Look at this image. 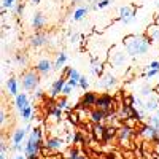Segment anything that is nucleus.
<instances>
[{
	"label": "nucleus",
	"instance_id": "nucleus-49",
	"mask_svg": "<svg viewBox=\"0 0 159 159\" xmlns=\"http://www.w3.org/2000/svg\"><path fill=\"white\" fill-rule=\"evenodd\" d=\"M154 91H156V92H157V94H159V81H157V84L154 86Z\"/></svg>",
	"mask_w": 159,
	"mask_h": 159
},
{
	"label": "nucleus",
	"instance_id": "nucleus-54",
	"mask_svg": "<svg viewBox=\"0 0 159 159\" xmlns=\"http://www.w3.org/2000/svg\"><path fill=\"white\" fill-rule=\"evenodd\" d=\"M89 2H99V0H89Z\"/></svg>",
	"mask_w": 159,
	"mask_h": 159
},
{
	"label": "nucleus",
	"instance_id": "nucleus-24",
	"mask_svg": "<svg viewBox=\"0 0 159 159\" xmlns=\"http://www.w3.org/2000/svg\"><path fill=\"white\" fill-rule=\"evenodd\" d=\"M89 7H80L73 11V21H81L88 16V13H89Z\"/></svg>",
	"mask_w": 159,
	"mask_h": 159
},
{
	"label": "nucleus",
	"instance_id": "nucleus-14",
	"mask_svg": "<svg viewBox=\"0 0 159 159\" xmlns=\"http://www.w3.org/2000/svg\"><path fill=\"white\" fill-rule=\"evenodd\" d=\"M107 115H108L107 111H103L100 108H92L89 111V119H91L92 124H100V123H103L105 119H107Z\"/></svg>",
	"mask_w": 159,
	"mask_h": 159
},
{
	"label": "nucleus",
	"instance_id": "nucleus-27",
	"mask_svg": "<svg viewBox=\"0 0 159 159\" xmlns=\"http://www.w3.org/2000/svg\"><path fill=\"white\" fill-rule=\"evenodd\" d=\"M154 88L153 86H150V84H143L142 88H140V96H143V97H150V96H153L154 94Z\"/></svg>",
	"mask_w": 159,
	"mask_h": 159
},
{
	"label": "nucleus",
	"instance_id": "nucleus-5",
	"mask_svg": "<svg viewBox=\"0 0 159 159\" xmlns=\"http://www.w3.org/2000/svg\"><path fill=\"white\" fill-rule=\"evenodd\" d=\"M113 105H115V97L108 92H103L97 97V102H96V108H100L107 113H111L113 111Z\"/></svg>",
	"mask_w": 159,
	"mask_h": 159
},
{
	"label": "nucleus",
	"instance_id": "nucleus-55",
	"mask_svg": "<svg viewBox=\"0 0 159 159\" xmlns=\"http://www.w3.org/2000/svg\"><path fill=\"white\" fill-rule=\"evenodd\" d=\"M157 148H159V140H157Z\"/></svg>",
	"mask_w": 159,
	"mask_h": 159
},
{
	"label": "nucleus",
	"instance_id": "nucleus-1",
	"mask_svg": "<svg viewBox=\"0 0 159 159\" xmlns=\"http://www.w3.org/2000/svg\"><path fill=\"white\" fill-rule=\"evenodd\" d=\"M123 46L127 51V54L135 57L147 54L151 48V40L147 35H127L123 40Z\"/></svg>",
	"mask_w": 159,
	"mask_h": 159
},
{
	"label": "nucleus",
	"instance_id": "nucleus-21",
	"mask_svg": "<svg viewBox=\"0 0 159 159\" xmlns=\"http://www.w3.org/2000/svg\"><path fill=\"white\" fill-rule=\"evenodd\" d=\"M7 89H8V94L10 96H18L19 92H18V89H19V83H18V80L15 78V76H10L8 78V81H7Z\"/></svg>",
	"mask_w": 159,
	"mask_h": 159
},
{
	"label": "nucleus",
	"instance_id": "nucleus-45",
	"mask_svg": "<svg viewBox=\"0 0 159 159\" xmlns=\"http://www.w3.org/2000/svg\"><path fill=\"white\" fill-rule=\"evenodd\" d=\"M70 121H72L73 124H78V119H76V115H75V113L70 115Z\"/></svg>",
	"mask_w": 159,
	"mask_h": 159
},
{
	"label": "nucleus",
	"instance_id": "nucleus-47",
	"mask_svg": "<svg viewBox=\"0 0 159 159\" xmlns=\"http://www.w3.org/2000/svg\"><path fill=\"white\" fill-rule=\"evenodd\" d=\"M13 159H27V157H25V156H21V154H19V156H15Z\"/></svg>",
	"mask_w": 159,
	"mask_h": 159
},
{
	"label": "nucleus",
	"instance_id": "nucleus-11",
	"mask_svg": "<svg viewBox=\"0 0 159 159\" xmlns=\"http://www.w3.org/2000/svg\"><path fill=\"white\" fill-rule=\"evenodd\" d=\"M29 45L32 48H43L45 45H48V37L43 32H35L30 38H29Z\"/></svg>",
	"mask_w": 159,
	"mask_h": 159
},
{
	"label": "nucleus",
	"instance_id": "nucleus-26",
	"mask_svg": "<svg viewBox=\"0 0 159 159\" xmlns=\"http://www.w3.org/2000/svg\"><path fill=\"white\" fill-rule=\"evenodd\" d=\"M67 159H88V156L83 154L81 151L76 150V148H72V150L67 153Z\"/></svg>",
	"mask_w": 159,
	"mask_h": 159
},
{
	"label": "nucleus",
	"instance_id": "nucleus-42",
	"mask_svg": "<svg viewBox=\"0 0 159 159\" xmlns=\"http://www.w3.org/2000/svg\"><path fill=\"white\" fill-rule=\"evenodd\" d=\"M0 123H2V126H5V123H7V111H5V108H2V111H0Z\"/></svg>",
	"mask_w": 159,
	"mask_h": 159
},
{
	"label": "nucleus",
	"instance_id": "nucleus-2",
	"mask_svg": "<svg viewBox=\"0 0 159 159\" xmlns=\"http://www.w3.org/2000/svg\"><path fill=\"white\" fill-rule=\"evenodd\" d=\"M127 59H129V54L127 51L124 49V46L121 45H115L111 46V49L108 51V59L107 62H110L115 69H121L127 64Z\"/></svg>",
	"mask_w": 159,
	"mask_h": 159
},
{
	"label": "nucleus",
	"instance_id": "nucleus-41",
	"mask_svg": "<svg viewBox=\"0 0 159 159\" xmlns=\"http://www.w3.org/2000/svg\"><path fill=\"white\" fill-rule=\"evenodd\" d=\"M156 75H159V70H147V73H145L147 80H151V78H154Z\"/></svg>",
	"mask_w": 159,
	"mask_h": 159
},
{
	"label": "nucleus",
	"instance_id": "nucleus-13",
	"mask_svg": "<svg viewBox=\"0 0 159 159\" xmlns=\"http://www.w3.org/2000/svg\"><path fill=\"white\" fill-rule=\"evenodd\" d=\"M64 140L61 137H48L46 142H45V148L48 151H59L64 148Z\"/></svg>",
	"mask_w": 159,
	"mask_h": 159
},
{
	"label": "nucleus",
	"instance_id": "nucleus-12",
	"mask_svg": "<svg viewBox=\"0 0 159 159\" xmlns=\"http://www.w3.org/2000/svg\"><path fill=\"white\" fill-rule=\"evenodd\" d=\"M67 84V78H64V76H61V78H57L54 83H52V86H51V91H49V97L51 99H56V97H59L61 94H62V89H64V86Z\"/></svg>",
	"mask_w": 159,
	"mask_h": 159
},
{
	"label": "nucleus",
	"instance_id": "nucleus-3",
	"mask_svg": "<svg viewBox=\"0 0 159 159\" xmlns=\"http://www.w3.org/2000/svg\"><path fill=\"white\" fill-rule=\"evenodd\" d=\"M21 84L25 91H35L40 84V73L34 70H25L21 76Z\"/></svg>",
	"mask_w": 159,
	"mask_h": 159
},
{
	"label": "nucleus",
	"instance_id": "nucleus-28",
	"mask_svg": "<svg viewBox=\"0 0 159 159\" xmlns=\"http://www.w3.org/2000/svg\"><path fill=\"white\" fill-rule=\"evenodd\" d=\"M15 61H16V64L19 65V67H27V56L22 54V52L15 54Z\"/></svg>",
	"mask_w": 159,
	"mask_h": 159
},
{
	"label": "nucleus",
	"instance_id": "nucleus-19",
	"mask_svg": "<svg viewBox=\"0 0 159 159\" xmlns=\"http://www.w3.org/2000/svg\"><path fill=\"white\" fill-rule=\"evenodd\" d=\"M15 105H16V108H18L19 111H22L25 107H29V105H30L29 96L25 94V92H22V94H18V96L15 97Z\"/></svg>",
	"mask_w": 159,
	"mask_h": 159
},
{
	"label": "nucleus",
	"instance_id": "nucleus-43",
	"mask_svg": "<svg viewBox=\"0 0 159 159\" xmlns=\"http://www.w3.org/2000/svg\"><path fill=\"white\" fill-rule=\"evenodd\" d=\"M11 150H13V151H22V150H25V147L22 148V145H21V143H18V145H13Z\"/></svg>",
	"mask_w": 159,
	"mask_h": 159
},
{
	"label": "nucleus",
	"instance_id": "nucleus-33",
	"mask_svg": "<svg viewBox=\"0 0 159 159\" xmlns=\"http://www.w3.org/2000/svg\"><path fill=\"white\" fill-rule=\"evenodd\" d=\"M15 2H16V0H3V2H2V8H5V10H15Z\"/></svg>",
	"mask_w": 159,
	"mask_h": 159
},
{
	"label": "nucleus",
	"instance_id": "nucleus-32",
	"mask_svg": "<svg viewBox=\"0 0 159 159\" xmlns=\"http://www.w3.org/2000/svg\"><path fill=\"white\" fill-rule=\"evenodd\" d=\"M56 105H57L59 108H62V110H67L69 113L72 111V108L69 107V103H67V97H65V96H62V97H61V99L56 102Z\"/></svg>",
	"mask_w": 159,
	"mask_h": 159
},
{
	"label": "nucleus",
	"instance_id": "nucleus-37",
	"mask_svg": "<svg viewBox=\"0 0 159 159\" xmlns=\"http://www.w3.org/2000/svg\"><path fill=\"white\" fill-rule=\"evenodd\" d=\"M148 123L151 124V126H154L156 129H159V118L154 115V116H150V119H148Z\"/></svg>",
	"mask_w": 159,
	"mask_h": 159
},
{
	"label": "nucleus",
	"instance_id": "nucleus-22",
	"mask_svg": "<svg viewBox=\"0 0 159 159\" xmlns=\"http://www.w3.org/2000/svg\"><path fill=\"white\" fill-rule=\"evenodd\" d=\"M116 135H118V127H116V126H113V124L107 126V127H105V135H103V143H108L110 140L116 139Z\"/></svg>",
	"mask_w": 159,
	"mask_h": 159
},
{
	"label": "nucleus",
	"instance_id": "nucleus-52",
	"mask_svg": "<svg viewBox=\"0 0 159 159\" xmlns=\"http://www.w3.org/2000/svg\"><path fill=\"white\" fill-rule=\"evenodd\" d=\"M156 7L159 8V0H156Z\"/></svg>",
	"mask_w": 159,
	"mask_h": 159
},
{
	"label": "nucleus",
	"instance_id": "nucleus-50",
	"mask_svg": "<svg viewBox=\"0 0 159 159\" xmlns=\"http://www.w3.org/2000/svg\"><path fill=\"white\" fill-rule=\"evenodd\" d=\"M156 24H159V15H156Z\"/></svg>",
	"mask_w": 159,
	"mask_h": 159
},
{
	"label": "nucleus",
	"instance_id": "nucleus-34",
	"mask_svg": "<svg viewBox=\"0 0 159 159\" xmlns=\"http://www.w3.org/2000/svg\"><path fill=\"white\" fill-rule=\"evenodd\" d=\"M80 88H81L83 91H88V88H89V81H88V78L84 75H81V78H80Z\"/></svg>",
	"mask_w": 159,
	"mask_h": 159
},
{
	"label": "nucleus",
	"instance_id": "nucleus-40",
	"mask_svg": "<svg viewBox=\"0 0 159 159\" xmlns=\"http://www.w3.org/2000/svg\"><path fill=\"white\" fill-rule=\"evenodd\" d=\"M43 96H45V92L40 89V88H37V89L34 91V99H43Z\"/></svg>",
	"mask_w": 159,
	"mask_h": 159
},
{
	"label": "nucleus",
	"instance_id": "nucleus-16",
	"mask_svg": "<svg viewBox=\"0 0 159 159\" xmlns=\"http://www.w3.org/2000/svg\"><path fill=\"white\" fill-rule=\"evenodd\" d=\"M143 110L148 111V113H153V111H157L159 110V94H153L147 99L143 105Z\"/></svg>",
	"mask_w": 159,
	"mask_h": 159
},
{
	"label": "nucleus",
	"instance_id": "nucleus-9",
	"mask_svg": "<svg viewBox=\"0 0 159 159\" xmlns=\"http://www.w3.org/2000/svg\"><path fill=\"white\" fill-rule=\"evenodd\" d=\"M118 13H119V18L116 21H121L123 24H130L135 19V8L134 7H129V5L119 7Z\"/></svg>",
	"mask_w": 159,
	"mask_h": 159
},
{
	"label": "nucleus",
	"instance_id": "nucleus-18",
	"mask_svg": "<svg viewBox=\"0 0 159 159\" xmlns=\"http://www.w3.org/2000/svg\"><path fill=\"white\" fill-rule=\"evenodd\" d=\"M45 24H46V18L43 16V13L37 11L35 15L32 16V27L35 29V32H40L45 27Z\"/></svg>",
	"mask_w": 159,
	"mask_h": 159
},
{
	"label": "nucleus",
	"instance_id": "nucleus-25",
	"mask_svg": "<svg viewBox=\"0 0 159 159\" xmlns=\"http://www.w3.org/2000/svg\"><path fill=\"white\" fill-rule=\"evenodd\" d=\"M65 62H67V52L61 51L57 59H56V62H54V70H62L65 67Z\"/></svg>",
	"mask_w": 159,
	"mask_h": 159
},
{
	"label": "nucleus",
	"instance_id": "nucleus-20",
	"mask_svg": "<svg viewBox=\"0 0 159 159\" xmlns=\"http://www.w3.org/2000/svg\"><path fill=\"white\" fill-rule=\"evenodd\" d=\"M105 126L103 123H100V124H92V135H94V139L96 140H99V142H102L103 143V135H105Z\"/></svg>",
	"mask_w": 159,
	"mask_h": 159
},
{
	"label": "nucleus",
	"instance_id": "nucleus-15",
	"mask_svg": "<svg viewBox=\"0 0 159 159\" xmlns=\"http://www.w3.org/2000/svg\"><path fill=\"white\" fill-rule=\"evenodd\" d=\"M30 130V124H27L25 127H19L16 129L15 132H13L11 135V143L13 145H18V143H22V140L25 139V135H27V132Z\"/></svg>",
	"mask_w": 159,
	"mask_h": 159
},
{
	"label": "nucleus",
	"instance_id": "nucleus-38",
	"mask_svg": "<svg viewBox=\"0 0 159 159\" xmlns=\"http://www.w3.org/2000/svg\"><path fill=\"white\" fill-rule=\"evenodd\" d=\"M72 69H73V67H67V65H65V67L62 69V72H61V76H64V78H67V80H69V76H70V72H72Z\"/></svg>",
	"mask_w": 159,
	"mask_h": 159
},
{
	"label": "nucleus",
	"instance_id": "nucleus-7",
	"mask_svg": "<svg viewBox=\"0 0 159 159\" xmlns=\"http://www.w3.org/2000/svg\"><path fill=\"white\" fill-rule=\"evenodd\" d=\"M139 134H140L145 140H150V142H157V140H159V129H156V127L151 126L150 123L142 124L140 129H139Z\"/></svg>",
	"mask_w": 159,
	"mask_h": 159
},
{
	"label": "nucleus",
	"instance_id": "nucleus-17",
	"mask_svg": "<svg viewBox=\"0 0 159 159\" xmlns=\"http://www.w3.org/2000/svg\"><path fill=\"white\" fill-rule=\"evenodd\" d=\"M91 73L97 78H100L105 73V62L99 61V59H91Z\"/></svg>",
	"mask_w": 159,
	"mask_h": 159
},
{
	"label": "nucleus",
	"instance_id": "nucleus-6",
	"mask_svg": "<svg viewBox=\"0 0 159 159\" xmlns=\"http://www.w3.org/2000/svg\"><path fill=\"white\" fill-rule=\"evenodd\" d=\"M97 94L96 92H91V91H86L83 97L80 99V103H78V110H88V108H96V102H97Z\"/></svg>",
	"mask_w": 159,
	"mask_h": 159
},
{
	"label": "nucleus",
	"instance_id": "nucleus-8",
	"mask_svg": "<svg viewBox=\"0 0 159 159\" xmlns=\"http://www.w3.org/2000/svg\"><path fill=\"white\" fill-rule=\"evenodd\" d=\"M134 137H135V129L132 127V126L124 124V126H121V127H118V135H116V139L119 140V143H121V145L129 143Z\"/></svg>",
	"mask_w": 159,
	"mask_h": 159
},
{
	"label": "nucleus",
	"instance_id": "nucleus-53",
	"mask_svg": "<svg viewBox=\"0 0 159 159\" xmlns=\"http://www.w3.org/2000/svg\"><path fill=\"white\" fill-rule=\"evenodd\" d=\"M156 116H157V118H159V110H157V111H156Z\"/></svg>",
	"mask_w": 159,
	"mask_h": 159
},
{
	"label": "nucleus",
	"instance_id": "nucleus-10",
	"mask_svg": "<svg viewBox=\"0 0 159 159\" xmlns=\"http://www.w3.org/2000/svg\"><path fill=\"white\" fill-rule=\"evenodd\" d=\"M35 70L40 73V75H48L54 70V62H51L49 59H40L37 64H35Z\"/></svg>",
	"mask_w": 159,
	"mask_h": 159
},
{
	"label": "nucleus",
	"instance_id": "nucleus-44",
	"mask_svg": "<svg viewBox=\"0 0 159 159\" xmlns=\"http://www.w3.org/2000/svg\"><path fill=\"white\" fill-rule=\"evenodd\" d=\"M78 40H80V35H78V34H73V35L70 37V43L75 45V43H78Z\"/></svg>",
	"mask_w": 159,
	"mask_h": 159
},
{
	"label": "nucleus",
	"instance_id": "nucleus-29",
	"mask_svg": "<svg viewBox=\"0 0 159 159\" xmlns=\"http://www.w3.org/2000/svg\"><path fill=\"white\" fill-rule=\"evenodd\" d=\"M110 3H113V0H99L96 5H92V7H89V8H91V10H103V8L110 7Z\"/></svg>",
	"mask_w": 159,
	"mask_h": 159
},
{
	"label": "nucleus",
	"instance_id": "nucleus-48",
	"mask_svg": "<svg viewBox=\"0 0 159 159\" xmlns=\"http://www.w3.org/2000/svg\"><path fill=\"white\" fill-rule=\"evenodd\" d=\"M30 2H32V3H34V5H38V3H40V2H42V0H30Z\"/></svg>",
	"mask_w": 159,
	"mask_h": 159
},
{
	"label": "nucleus",
	"instance_id": "nucleus-39",
	"mask_svg": "<svg viewBox=\"0 0 159 159\" xmlns=\"http://www.w3.org/2000/svg\"><path fill=\"white\" fill-rule=\"evenodd\" d=\"M24 8H25V5H24V3H18V5H16V8H15V13H16V16H22V13H24Z\"/></svg>",
	"mask_w": 159,
	"mask_h": 159
},
{
	"label": "nucleus",
	"instance_id": "nucleus-51",
	"mask_svg": "<svg viewBox=\"0 0 159 159\" xmlns=\"http://www.w3.org/2000/svg\"><path fill=\"white\" fill-rule=\"evenodd\" d=\"M72 2H73V3H78V2H81V0H72Z\"/></svg>",
	"mask_w": 159,
	"mask_h": 159
},
{
	"label": "nucleus",
	"instance_id": "nucleus-46",
	"mask_svg": "<svg viewBox=\"0 0 159 159\" xmlns=\"http://www.w3.org/2000/svg\"><path fill=\"white\" fill-rule=\"evenodd\" d=\"M27 159H38V154H29V156H25Z\"/></svg>",
	"mask_w": 159,
	"mask_h": 159
},
{
	"label": "nucleus",
	"instance_id": "nucleus-23",
	"mask_svg": "<svg viewBox=\"0 0 159 159\" xmlns=\"http://www.w3.org/2000/svg\"><path fill=\"white\" fill-rule=\"evenodd\" d=\"M147 37L154 43H159V24H153L147 30Z\"/></svg>",
	"mask_w": 159,
	"mask_h": 159
},
{
	"label": "nucleus",
	"instance_id": "nucleus-31",
	"mask_svg": "<svg viewBox=\"0 0 159 159\" xmlns=\"http://www.w3.org/2000/svg\"><path fill=\"white\" fill-rule=\"evenodd\" d=\"M49 113H51L52 116H54V118L57 119V121H59V119L62 118V108H59L56 103H54V105H51V107H49Z\"/></svg>",
	"mask_w": 159,
	"mask_h": 159
},
{
	"label": "nucleus",
	"instance_id": "nucleus-36",
	"mask_svg": "<svg viewBox=\"0 0 159 159\" xmlns=\"http://www.w3.org/2000/svg\"><path fill=\"white\" fill-rule=\"evenodd\" d=\"M73 89H75V88H73V86H70V84L67 83V84L64 86V89H62V96H65V97H67L69 94H72V91H73Z\"/></svg>",
	"mask_w": 159,
	"mask_h": 159
},
{
	"label": "nucleus",
	"instance_id": "nucleus-30",
	"mask_svg": "<svg viewBox=\"0 0 159 159\" xmlns=\"http://www.w3.org/2000/svg\"><path fill=\"white\" fill-rule=\"evenodd\" d=\"M21 113V118L24 119V121L25 123H29L30 121V118H32V113H34V110H32V107H30V105H29V107H25L22 111H19Z\"/></svg>",
	"mask_w": 159,
	"mask_h": 159
},
{
	"label": "nucleus",
	"instance_id": "nucleus-4",
	"mask_svg": "<svg viewBox=\"0 0 159 159\" xmlns=\"http://www.w3.org/2000/svg\"><path fill=\"white\" fill-rule=\"evenodd\" d=\"M96 86L99 89H102V91H111L113 88L118 86V80H116V76L111 72H105L96 81Z\"/></svg>",
	"mask_w": 159,
	"mask_h": 159
},
{
	"label": "nucleus",
	"instance_id": "nucleus-35",
	"mask_svg": "<svg viewBox=\"0 0 159 159\" xmlns=\"http://www.w3.org/2000/svg\"><path fill=\"white\" fill-rule=\"evenodd\" d=\"M73 143H78V145L84 143V139H83V135L80 134V132H75L73 134Z\"/></svg>",
	"mask_w": 159,
	"mask_h": 159
}]
</instances>
